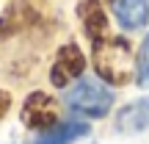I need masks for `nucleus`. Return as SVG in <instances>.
<instances>
[{
	"label": "nucleus",
	"mask_w": 149,
	"mask_h": 144,
	"mask_svg": "<svg viewBox=\"0 0 149 144\" xmlns=\"http://www.w3.org/2000/svg\"><path fill=\"white\" fill-rule=\"evenodd\" d=\"M113 14L124 31H141L149 22V0H113Z\"/></svg>",
	"instance_id": "7"
},
{
	"label": "nucleus",
	"mask_w": 149,
	"mask_h": 144,
	"mask_svg": "<svg viewBox=\"0 0 149 144\" xmlns=\"http://www.w3.org/2000/svg\"><path fill=\"white\" fill-rule=\"evenodd\" d=\"M149 128V97L127 103L116 114V130L119 133H144Z\"/></svg>",
	"instance_id": "6"
},
{
	"label": "nucleus",
	"mask_w": 149,
	"mask_h": 144,
	"mask_svg": "<svg viewBox=\"0 0 149 144\" xmlns=\"http://www.w3.org/2000/svg\"><path fill=\"white\" fill-rule=\"evenodd\" d=\"M77 14H80L86 36L94 44H100L102 39L108 36V14H105V8H102V3L100 0H80Z\"/></svg>",
	"instance_id": "5"
},
{
	"label": "nucleus",
	"mask_w": 149,
	"mask_h": 144,
	"mask_svg": "<svg viewBox=\"0 0 149 144\" xmlns=\"http://www.w3.org/2000/svg\"><path fill=\"white\" fill-rule=\"evenodd\" d=\"M22 122L25 128L36 130V133H44V130L55 128L58 125V105L50 94L44 91H33L28 94L25 105H22Z\"/></svg>",
	"instance_id": "2"
},
{
	"label": "nucleus",
	"mask_w": 149,
	"mask_h": 144,
	"mask_svg": "<svg viewBox=\"0 0 149 144\" xmlns=\"http://www.w3.org/2000/svg\"><path fill=\"white\" fill-rule=\"evenodd\" d=\"M8 111H11V94L6 89H0V119H3Z\"/></svg>",
	"instance_id": "10"
},
{
	"label": "nucleus",
	"mask_w": 149,
	"mask_h": 144,
	"mask_svg": "<svg viewBox=\"0 0 149 144\" xmlns=\"http://www.w3.org/2000/svg\"><path fill=\"white\" fill-rule=\"evenodd\" d=\"M66 105L88 119H102L113 105V91L97 78H80L66 91Z\"/></svg>",
	"instance_id": "1"
},
{
	"label": "nucleus",
	"mask_w": 149,
	"mask_h": 144,
	"mask_svg": "<svg viewBox=\"0 0 149 144\" xmlns=\"http://www.w3.org/2000/svg\"><path fill=\"white\" fill-rule=\"evenodd\" d=\"M127 67L130 64H127V47H124V42L108 44V58L102 53H97V72H100L102 80H108V86H124L130 80Z\"/></svg>",
	"instance_id": "4"
},
{
	"label": "nucleus",
	"mask_w": 149,
	"mask_h": 144,
	"mask_svg": "<svg viewBox=\"0 0 149 144\" xmlns=\"http://www.w3.org/2000/svg\"><path fill=\"white\" fill-rule=\"evenodd\" d=\"M135 80H138V86H149V33L135 55Z\"/></svg>",
	"instance_id": "9"
},
{
	"label": "nucleus",
	"mask_w": 149,
	"mask_h": 144,
	"mask_svg": "<svg viewBox=\"0 0 149 144\" xmlns=\"http://www.w3.org/2000/svg\"><path fill=\"white\" fill-rule=\"evenodd\" d=\"M86 133H88V125L86 122H64V125H55V128L39 133L31 144H72Z\"/></svg>",
	"instance_id": "8"
},
{
	"label": "nucleus",
	"mask_w": 149,
	"mask_h": 144,
	"mask_svg": "<svg viewBox=\"0 0 149 144\" xmlns=\"http://www.w3.org/2000/svg\"><path fill=\"white\" fill-rule=\"evenodd\" d=\"M83 72H86V55L74 42H69L58 50V58H55L53 70H50V80L58 89H66L74 78L77 80L83 78Z\"/></svg>",
	"instance_id": "3"
}]
</instances>
